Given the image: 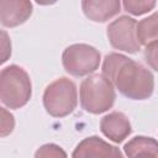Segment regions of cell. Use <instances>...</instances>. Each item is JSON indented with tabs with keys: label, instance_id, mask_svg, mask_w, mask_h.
<instances>
[{
	"label": "cell",
	"instance_id": "13",
	"mask_svg": "<svg viewBox=\"0 0 158 158\" xmlns=\"http://www.w3.org/2000/svg\"><path fill=\"white\" fill-rule=\"evenodd\" d=\"M123 9L135 15V16H139L143 15L151 10H153V7L156 6V1H141V0H125L122 2Z\"/></svg>",
	"mask_w": 158,
	"mask_h": 158
},
{
	"label": "cell",
	"instance_id": "8",
	"mask_svg": "<svg viewBox=\"0 0 158 158\" xmlns=\"http://www.w3.org/2000/svg\"><path fill=\"white\" fill-rule=\"evenodd\" d=\"M32 14V2L27 0H1L0 22L5 27H16L28 20Z\"/></svg>",
	"mask_w": 158,
	"mask_h": 158
},
{
	"label": "cell",
	"instance_id": "6",
	"mask_svg": "<svg viewBox=\"0 0 158 158\" xmlns=\"http://www.w3.org/2000/svg\"><path fill=\"white\" fill-rule=\"evenodd\" d=\"M138 22L130 16L122 15L114 20L107 26V38L110 44L127 53H137L141 49V43L137 37Z\"/></svg>",
	"mask_w": 158,
	"mask_h": 158
},
{
	"label": "cell",
	"instance_id": "16",
	"mask_svg": "<svg viewBox=\"0 0 158 158\" xmlns=\"http://www.w3.org/2000/svg\"><path fill=\"white\" fill-rule=\"evenodd\" d=\"M1 115H2V118H1V136L5 137V136H7L9 133L12 132L14 126H15V121H14V116L10 112H7L5 110V107H1Z\"/></svg>",
	"mask_w": 158,
	"mask_h": 158
},
{
	"label": "cell",
	"instance_id": "4",
	"mask_svg": "<svg viewBox=\"0 0 158 158\" xmlns=\"http://www.w3.org/2000/svg\"><path fill=\"white\" fill-rule=\"evenodd\" d=\"M77 86L65 77L56 79L44 89L43 106L53 117H64L72 114L77 107Z\"/></svg>",
	"mask_w": 158,
	"mask_h": 158
},
{
	"label": "cell",
	"instance_id": "10",
	"mask_svg": "<svg viewBox=\"0 0 158 158\" xmlns=\"http://www.w3.org/2000/svg\"><path fill=\"white\" fill-rule=\"evenodd\" d=\"M81 9L89 20L105 22L121 11V2L118 0H84Z\"/></svg>",
	"mask_w": 158,
	"mask_h": 158
},
{
	"label": "cell",
	"instance_id": "9",
	"mask_svg": "<svg viewBox=\"0 0 158 158\" xmlns=\"http://www.w3.org/2000/svg\"><path fill=\"white\" fill-rule=\"evenodd\" d=\"M100 130L105 137L115 143H121L132 132L130 120L121 111H112L100 121Z\"/></svg>",
	"mask_w": 158,
	"mask_h": 158
},
{
	"label": "cell",
	"instance_id": "12",
	"mask_svg": "<svg viewBox=\"0 0 158 158\" xmlns=\"http://www.w3.org/2000/svg\"><path fill=\"white\" fill-rule=\"evenodd\" d=\"M137 37L141 44L147 46L158 41V11L142 19L137 25Z\"/></svg>",
	"mask_w": 158,
	"mask_h": 158
},
{
	"label": "cell",
	"instance_id": "1",
	"mask_svg": "<svg viewBox=\"0 0 158 158\" xmlns=\"http://www.w3.org/2000/svg\"><path fill=\"white\" fill-rule=\"evenodd\" d=\"M102 75L131 100H146L154 90V77L141 63L121 53H109L101 65Z\"/></svg>",
	"mask_w": 158,
	"mask_h": 158
},
{
	"label": "cell",
	"instance_id": "5",
	"mask_svg": "<svg viewBox=\"0 0 158 158\" xmlns=\"http://www.w3.org/2000/svg\"><path fill=\"white\" fill-rule=\"evenodd\" d=\"M100 60V52L95 47L85 43L70 44L62 54L63 67L73 77H84L94 73L99 68Z\"/></svg>",
	"mask_w": 158,
	"mask_h": 158
},
{
	"label": "cell",
	"instance_id": "14",
	"mask_svg": "<svg viewBox=\"0 0 158 158\" xmlns=\"http://www.w3.org/2000/svg\"><path fill=\"white\" fill-rule=\"evenodd\" d=\"M35 158H68V156L60 146L56 143H46L36 151Z\"/></svg>",
	"mask_w": 158,
	"mask_h": 158
},
{
	"label": "cell",
	"instance_id": "11",
	"mask_svg": "<svg viewBox=\"0 0 158 158\" xmlns=\"http://www.w3.org/2000/svg\"><path fill=\"white\" fill-rule=\"evenodd\" d=\"M123 151L128 158H158V141L153 137L136 136L123 146Z\"/></svg>",
	"mask_w": 158,
	"mask_h": 158
},
{
	"label": "cell",
	"instance_id": "2",
	"mask_svg": "<svg viewBox=\"0 0 158 158\" xmlns=\"http://www.w3.org/2000/svg\"><path fill=\"white\" fill-rule=\"evenodd\" d=\"M32 95V84L27 72L16 64L5 67L0 73V100L9 109L25 106Z\"/></svg>",
	"mask_w": 158,
	"mask_h": 158
},
{
	"label": "cell",
	"instance_id": "7",
	"mask_svg": "<svg viewBox=\"0 0 158 158\" xmlns=\"http://www.w3.org/2000/svg\"><path fill=\"white\" fill-rule=\"evenodd\" d=\"M72 158H123V156L116 146L98 136H89L77 144Z\"/></svg>",
	"mask_w": 158,
	"mask_h": 158
},
{
	"label": "cell",
	"instance_id": "15",
	"mask_svg": "<svg viewBox=\"0 0 158 158\" xmlns=\"http://www.w3.org/2000/svg\"><path fill=\"white\" fill-rule=\"evenodd\" d=\"M144 59L147 64L156 72H158V41L151 42L144 48Z\"/></svg>",
	"mask_w": 158,
	"mask_h": 158
},
{
	"label": "cell",
	"instance_id": "3",
	"mask_svg": "<svg viewBox=\"0 0 158 158\" xmlns=\"http://www.w3.org/2000/svg\"><path fill=\"white\" fill-rule=\"evenodd\" d=\"M79 98L80 105L86 112L99 115L114 106L116 93L107 78L102 74H93L81 81Z\"/></svg>",
	"mask_w": 158,
	"mask_h": 158
}]
</instances>
